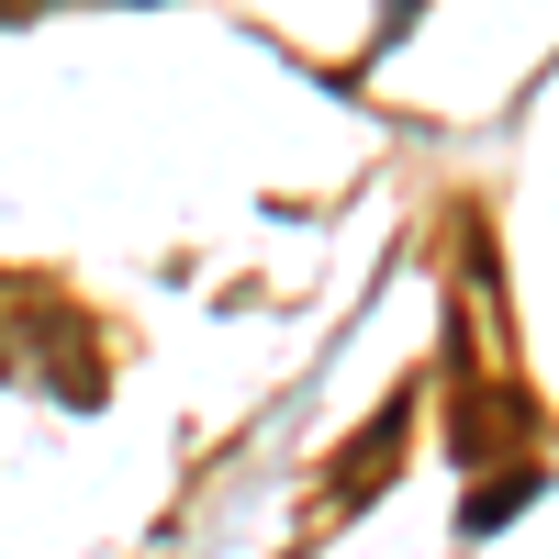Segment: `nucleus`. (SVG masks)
<instances>
[{
  "label": "nucleus",
  "mask_w": 559,
  "mask_h": 559,
  "mask_svg": "<svg viewBox=\"0 0 559 559\" xmlns=\"http://www.w3.org/2000/svg\"><path fill=\"white\" fill-rule=\"evenodd\" d=\"M526 492H537V459H515V471H503L492 492H471V526H503V515H515Z\"/></svg>",
  "instance_id": "1"
},
{
  "label": "nucleus",
  "mask_w": 559,
  "mask_h": 559,
  "mask_svg": "<svg viewBox=\"0 0 559 559\" xmlns=\"http://www.w3.org/2000/svg\"><path fill=\"white\" fill-rule=\"evenodd\" d=\"M12 12H23V0H12Z\"/></svg>",
  "instance_id": "2"
}]
</instances>
